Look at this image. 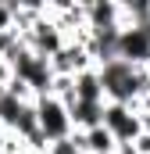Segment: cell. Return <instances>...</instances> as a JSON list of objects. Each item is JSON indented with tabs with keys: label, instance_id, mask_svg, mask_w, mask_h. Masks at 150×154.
Masks as SVG:
<instances>
[{
	"label": "cell",
	"instance_id": "obj_1",
	"mask_svg": "<svg viewBox=\"0 0 150 154\" xmlns=\"http://www.w3.org/2000/svg\"><path fill=\"white\" fill-rule=\"evenodd\" d=\"M7 65H11V79H18L32 97H46V93H50L54 72H50V61H46V57H39L29 47H22V50H14V54L7 57Z\"/></svg>",
	"mask_w": 150,
	"mask_h": 154
},
{
	"label": "cell",
	"instance_id": "obj_10",
	"mask_svg": "<svg viewBox=\"0 0 150 154\" xmlns=\"http://www.w3.org/2000/svg\"><path fill=\"white\" fill-rule=\"evenodd\" d=\"M29 104H32V100H22V97H14V93L0 90V129H4V133H14L18 118L25 115V108H29Z\"/></svg>",
	"mask_w": 150,
	"mask_h": 154
},
{
	"label": "cell",
	"instance_id": "obj_12",
	"mask_svg": "<svg viewBox=\"0 0 150 154\" xmlns=\"http://www.w3.org/2000/svg\"><path fill=\"white\" fill-rule=\"evenodd\" d=\"M14 29V0H0V32Z\"/></svg>",
	"mask_w": 150,
	"mask_h": 154
},
{
	"label": "cell",
	"instance_id": "obj_6",
	"mask_svg": "<svg viewBox=\"0 0 150 154\" xmlns=\"http://www.w3.org/2000/svg\"><path fill=\"white\" fill-rule=\"evenodd\" d=\"M118 57L129 65H147L150 61V39L143 29H122L118 32Z\"/></svg>",
	"mask_w": 150,
	"mask_h": 154
},
{
	"label": "cell",
	"instance_id": "obj_4",
	"mask_svg": "<svg viewBox=\"0 0 150 154\" xmlns=\"http://www.w3.org/2000/svg\"><path fill=\"white\" fill-rule=\"evenodd\" d=\"M86 68H93V57H89V50H86L82 39H68V43L50 57V72H54V75H79V72H86Z\"/></svg>",
	"mask_w": 150,
	"mask_h": 154
},
{
	"label": "cell",
	"instance_id": "obj_5",
	"mask_svg": "<svg viewBox=\"0 0 150 154\" xmlns=\"http://www.w3.org/2000/svg\"><path fill=\"white\" fill-rule=\"evenodd\" d=\"M82 14H86V32L122 29V4H111V0H93V4H82Z\"/></svg>",
	"mask_w": 150,
	"mask_h": 154
},
{
	"label": "cell",
	"instance_id": "obj_3",
	"mask_svg": "<svg viewBox=\"0 0 150 154\" xmlns=\"http://www.w3.org/2000/svg\"><path fill=\"white\" fill-rule=\"evenodd\" d=\"M100 125L114 136V143H136L140 133H143L140 111L129 108V104H104V122Z\"/></svg>",
	"mask_w": 150,
	"mask_h": 154
},
{
	"label": "cell",
	"instance_id": "obj_9",
	"mask_svg": "<svg viewBox=\"0 0 150 154\" xmlns=\"http://www.w3.org/2000/svg\"><path fill=\"white\" fill-rule=\"evenodd\" d=\"M79 136V147L82 154H114V136L104 129V125H93V129H86V133H75Z\"/></svg>",
	"mask_w": 150,
	"mask_h": 154
},
{
	"label": "cell",
	"instance_id": "obj_2",
	"mask_svg": "<svg viewBox=\"0 0 150 154\" xmlns=\"http://www.w3.org/2000/svg\"><path fill=\"white\" fill-rule=\"evenodd\" d=\"M36 129L43 136V143H57V140H68L75 129H72V118H68V104L57 100V97H36Z\"/></svg>",
	"mask_w": 150,
	"mask_h": 154
},
{
	"label": "cell",
	"instance_id": "obj_11",
	"mask_svg": "<svg viewBox=\"0 0 150 154\" xmlns=\"http://www.w3.org/2000/svg\"><path fill=\"white\" fill-rule=\"evenodd\" d=\"M46 154H82V147H79V136H68V140H57V143H50L46 147Z\"/></svg>",
	"mask_w": 150,
	"mask_h": 154
},
{
	"label": "cell",
	"instance_id": "obj_7",
	"mask_svg": "<svg viewBox=\"0 0 150 154\" xmlns=\"http://www.w3.org/2000/svg\"><path fill=\"white\" fill-rule=\"evenodd\" d=\"M107 104V100H104ZM104 104H93V100H72L68 104V118H72V129L75 133H86L93 125L104 122Z\"/></svg>",
	"mask_w": 150,
	"mask_h": 154
},
{
	"label": "cell",
	"instance_id": "obj_8",
	"mask_svg": "<svg viewBox=\"0 0 150 154\" xmlns=\"http://www.w3.org/2000/svg\"><path fill=\"white\" fill-rule=\"evenodd\" d=\"M72 90L75 100H93V104H104V86H100V75H97V65L72 75Z\"/></svg>",
	"mask_w": 150,
	"mask_h": 154
}]
</instances>
